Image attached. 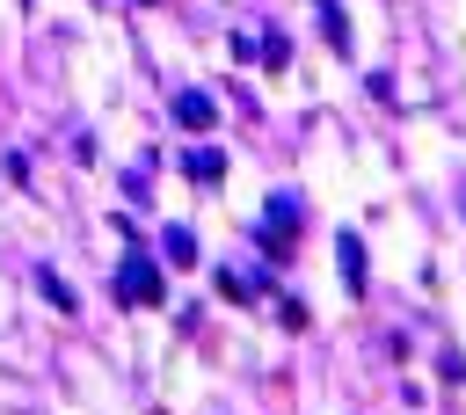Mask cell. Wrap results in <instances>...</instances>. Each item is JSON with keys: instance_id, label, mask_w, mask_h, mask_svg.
<instances>
[{"instance_id": "6da1fadb", "label": "cell", "mask_w": 466, "mask_h": 415, "mask_svg": "<svg viewBox=\"0 0 466 415\" xmlns=\"http://www.w3.org/2000/svg\"><path fill=\"white\" fill-rule=\"evenodd\" d=\"M116 291H124L131 306H153V299H160V269H153L146 255H131V262H124V277H116Z\"/></svg>"}, {"instance_id": "7a4b0ae2", "label": "cell", "mask_w": 466, "mask_h": 415, "mask_svg": "<svg viewBox=\"0 0 466 415\" xmlns=\"http://www.w3.org/2000/svg\"><path fill=\"white\" fill-rule=\"evenodd\" d=\"M175 116H182L189 131H204V124H211V95H182V102H175Z\"/></svg>"}, {"instance_id": "3957f363", "label": "cell", "mask_w": 466, "mask_h": 415, "mask_svg": "<svg viewBox=\"0 0 466 415\" xmlns=\"http://www.w3.org/2000/svg\"><path fill=\"white\" fill-rule=\"evenodd\" d=\"M342 277H350V291L364 284V248H357V233H342Z\"/></svg>"}]
</instances>
